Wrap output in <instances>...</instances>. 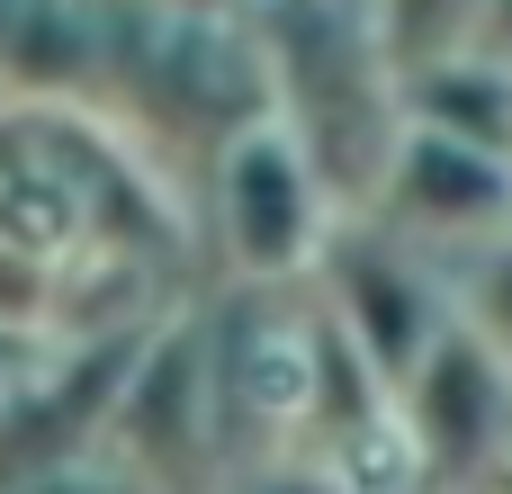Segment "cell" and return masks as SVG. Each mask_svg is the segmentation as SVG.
Wrapping results in <instances>:
<instances>
[{"label":"cell","instance_id":"obj_12","mask_svg":"<svg viewBox=\"0 0 512 494\" xmlns=\"http://www.w3.org/2000/svg\"><path fill=\"white\" fill-rule=\"evenodd\" d=\"M18 351H27V342H18V333H0V396H9V378H18Z\"/></svg>","mask_w":512,"mask_h":494},{"label":"cell","instance_id":"obj_8","mask_svg":"<svg viewBox=\"0 0 512 494\" xmlns=\"http://www.w3.org/2000/svg\"><path fill=\"white\" fill-rule=\"evenodd\" d=\"M441 261H450V297H459V315L512 360V225H504V234H486V243H468V252H441Z\"/></svg>","mask_w":512,"mask_h":494},{"label":"cell","instance_id":"obj_3","mask_svg":"<svg viewBox=\"0 0 512 494\" xmlns=\"http://www.w3.org/2000/svg\"><path fill=\"white\" fill-rule=\"evenodd\" d=\"M108 450L126 468H144L162 494H207L198 468L225 459L216 441V342H207V306H171L135 369H126V396H117V423H108Z\"/></svg>","mask_w":512,"mask_h":494},{"label":"cell","instance_id":"obj_9","mask_svg":"<svg viewBox=\"0 0 512 494\" xmlns=\"http://www.w3.org/2000/svg\"><path fill=\"white\" fill-rule=\"evenodd\" d=\"M0 494H162L144 468H126L117 450H81V459H63V468H36V477H18V486Z\"/></svg>","mask_w":512,"mask_h":494},{"label":"cell","instance_id":"obj_5","mask_svg":"<svg viewBox=\"0 0 512 494\" xmlns=\"http://www.w3.org/2000/svg\"><path fill=\"white\" fill-rule=\"evenodd\" d=\"M360 216H387L396 234H414L432 252H468V243L512 225V153L405 126L396 153H387V180H378V198Z\"/></svg>","mask_w":512,"mask_h":494},{"label":"cell","instance_id":"obj_7","mask_svg":"<svg viewBox=\"0 0 512 494\" xmlns=\"http://www.w3.org/2000/svg\"><path fill=\"white\" fill-rule=\"evenodd\" d=\"M477 18H486V0H369V27H378V45H387L396 72L441 63V54H468L477 45Z\"/></svg>","mask_w":512,"mask_h":494},{"label":"cell","instance_id":"obj_10","mask_svg":"<svg viewBox=\"0 0 512 494\" xmlns=\"http://www.w3.org/2000/svg\"><path fill=\"white\" fill-rule=\"evenodd\" d=\"M225 494H351L342 486V468L333 459H243L234 477H225Z\"/></svg>","mask_w":512,"mask_h":494},{"label":"cell","instance_id":"obj_4","mask_svg":"<svg viewBox=\"0 0 512 494\" xmlns=\"http://www.w3.org/2000/svg\"><path fill=\"white\" fill-rule=\"evenodd\" d=\"M396 414L423 450V477L441 494H477L512 459V360L459 315L405 378H396Z\"/></svg>","mask_w":512,"mask_h":494},{"label":"cell","instance_id":"obj_6","mask_svg":"<svg viewBox=\"0 0 512 494\" xmlns=\"http://www.w3.org/2000/svg\"><path fill=\"white\" fill-rule=\"evenodd\" d=\"M396 108L405 126H432V135H468V144H495L512 153V63L495 54H441V63H414L396 72Z\"/></svg>","mask_w":512,"mask_h":494},{"label":"cell","instance_id":"obj_13","mask_svg":"<svg viewBox=\"0 0 512 494\" xmlns=\"http://www.w3.org/2000/svg\"><path fill=\"white\" fill-rule=\"evenodd\" d=\"M18 9H27V0H0V54H9V27H18Z\"/></svg>","mask_w":512,"mask_h":494},{"label":"cell","instance_id":"obj_11","mask_svg":"<svg viewBox=\"0 0 512 494\" xmlns=\"http://www.w3.org/2000/svg\"><path fill=\"white\" fill-rule=\"evenodd\" d=\"M477 54L512 63V0H486V18H477Z\"/></svg>","mask_w":512,"mask_h":494},{"label":"cell","instance_id":"obj_2","mask_svg":"<svg viewBox=\"0 0 512 494\" xmlns=\"http://www.w3.org/2000/svg\"><path fill=\"white\" fill-rule=\"evenodd\" d=\"M306 288L351 324V342H360L387 378H405V369H414V360L459 324L450 261H441L432 243L396 234L387 216H351V225L324 243V261H315Z\"/></svg>","mask_w":512,"mask_h":494},{"label":"cell","instance_id":"obj_1","mask_svg":"<svg viewBox=\"0 0 512 494\" xmlns=\"http://www.w3.org/2000/svg\"><path fill=\"white\" fill-rule=\"evenodd\" d=\"M333 234H342V198L279 117H252L216 144V243L234 279L306 288Z\"/></svg>","mask_w":512,"mask_h":494}]
</instances>
